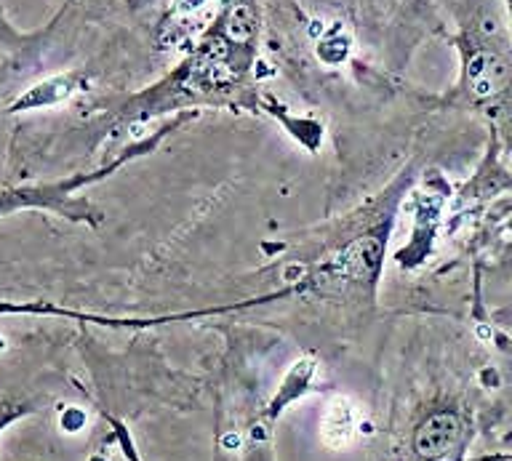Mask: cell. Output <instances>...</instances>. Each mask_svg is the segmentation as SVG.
I'll list each match as a JSON object with an SVG mask.
<instances>
[{
    "label": "cell",
    "mask_w": 512,
    "mask_h": 461,
    "mask_svg": "<svg viewBox=\"0 0 512 461\" xmlns=\"http://www.w3.org/2000/svg\"><path fill=\"white\" fill-rule=\"evenodd\" d=\"M456 438H459V424H456L454 416L443 414L430 419L419 430V435H416V448H419L422 456L438 459V456H446L454 448Z\"/></svg>",
    "instance_id": "obj_1"
},
{
    "label": "cell",
    "mask_w": 512,
    "mask_h": 461,
    "mask_svg": "<svg viewBox=\"0 0 512 461\" xmlns=\"http://www.w3.org/2000/svg\"><path fill=\"white\" fill-rule=\"evenodd\" d=\"M355 435V408L350 400L334 398L328 403L326 416H323V440L328 446H347Z\"/></svg>",
    "instance_id": "obj_2"
},
{
    "label": "cell",
    "mask_w": 512,
    "mask_h": 461,
    "mask_svg": "<svg viewBox=\"0 0 512 461\" xmlns=\"http://www.w3.org/2000/svg\"><path fill=\"white\" fill-rule=\"evenodd\" d=\"M75 91V80L67 78V75H59V78H48L43 83H38L35 88H30L27 94L19 99V104H14V110H35V107H48V104L64 102L67 96Z\"/></svg>",
    "instance_id": "obj_3"
},
{
    "label": "cell",
    "mask_w": 512,
    "mask_h": 461,
    "mask_svg": "<svg viewBox=\"0 0 512 461\" xmlns=\"http://www.w3.org/2000/svg\"><path fill=\"white\" fill-rule=\"evenodd\" d=\"M379 262V240L366 238L352 243L347 251H342L339 256V270H344L347 275H363V272H371Z\"/></svg>",
    "instance_id": "obj_4"
},
{
    "label": "cell",
    "mask_w": 512,
    "mask_h": 461,
    "mask_svg": "<svg viewBox=\"0 0 512 461\" xmlns=\"http://www.w3.org/2000/svg\"><path fill=\"white\" fill-rule=\"evenodd\" d=\"M347 51H350V40L347 38L342 40V35H334V38L320 40V46H318V56L328 64L342 62L344 56H347Z\"/></svg>",
    "instance_id": "obj_5"
},
{
    "label": "cell",
    "mask_w": 512,
    "mask_h": 461,
    "mask_svg": "<svg viewBox=\"0 0 512 461\" xmlns=\"http://www.w3.org/2000/svg\"><path fill=\"white\" fill-rule=\"evenodd\" d=\"M251 30H254V16H251V11L246 6H238L230 16V32L238 40H246L251 35Z\"/></svg>",
    "instance_id": "obj_6"
},
{
    "label": "cell",
    "mask_w": 512,
    "mask_h": 461,
    "mask_svg": "<svg viewBox=\"0 0 512 461\" xmlns=\"http://www.w3.org/2000/svg\"><path fill=\"white\" fill-rule=\"evenodd\" d=\"M200 3H203V0H176V8H179V11H190V8L200 6Z\"/></svg>",
    "instance_id": "obj_7"
},
{
    "label": "cell",
    "mask_w": 512,
    "mask_h": 461,
    "mask_svg": "<svg viewBox=\"0 0 512 461\" xmlns=\"http://www.w3.org/2000/svg\"><path fill=\"white\" fill-rule=\"evenodd\" d=\"M299 275H302V267H296V264H294V267H288V270H286V278L288 280L299 278Z\"/></svg>",
    "instance_id": "obj_8"
},
{
    "label": "cell",
    "mask_w": 512,
    "mask_h": 461,
    "mask_svg": "<svg viewBox=\"0 0 512 461\" xmlns=\"http://www.w3.org/2000/svg\"><path fill=\"white\" fill-rule=\"evenodd\" d=\"M224 446H227V448H238L240 446V438H238V435H235V438H232V435H230V438H224Z\"/></svg>",
    "instance_id": "obj_9"
}]
</instances>
